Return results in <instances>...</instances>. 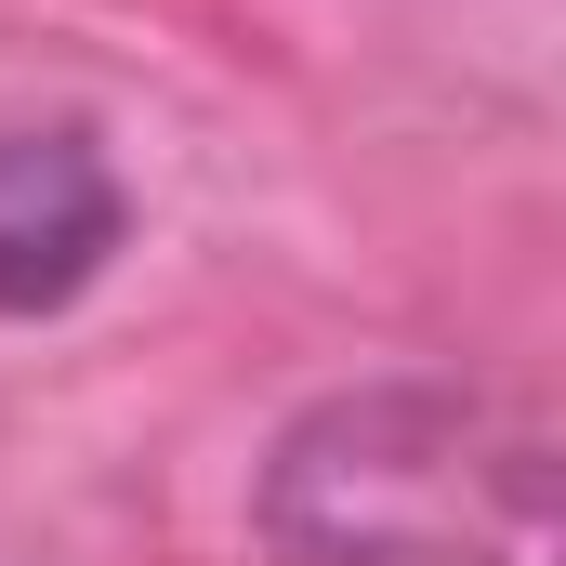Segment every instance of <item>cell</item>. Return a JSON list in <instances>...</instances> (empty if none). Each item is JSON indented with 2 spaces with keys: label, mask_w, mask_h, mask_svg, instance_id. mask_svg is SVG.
I'll use <instances>...</instances> for the list:
<instances>
[{
  "label": "cell",
  "mask_w": 566,
  "mask_h": 566,
  "mask_svg": "<svg viewBox=\"0 0 566 566\" xmlns=\"http://www.w3.org/2000/svg\"><path fill=\"white\" fill-rule=\"evenodd\" d=\"M277 566H554V434L488 382H343L264 448Z\"/></svg>",
  "instance_id": "cell-1"
},
{
  "label": "cell",
  "mask_w": 566,
  "mask_h": 566,
  "mask_svg": "<svg viewBox=\"0 0 566 566\" xmlns=\"http://www.w3.org/2000/svg\"><path fill=\"white\" fill-rule=\"evenodd\" d=\"M133 198L106 171V145L66 119H0V316H53L106 277Z\"/></svg>",
  "instance_id": "cell-2"
}]
</instances>
